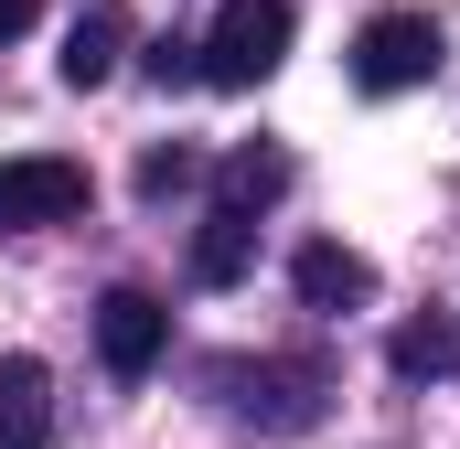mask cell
<instances>
[{"instance_id":"11","label":"cell","mask_w":460,"mask_h":449,"mask_svg":"<svg viewBox=\"0 0 460 449\" xmlns=\"http://www.w3.org/2000/svg\"><path fill=\"white\" fill-rule=\"evenodd\" d=\"M182 182H193V150H150V161H139V193H150V204L182 193Z\"/></svg>"},{"instance_id":"7","label":"cell","mask_w":460,"mask_h":449,"mask_svg":"<svg viewBox=\"0 0 460 449\" xmlns=\"http://www.w3.org/2000/svg\"><path fill=\"white\" fill-rule=\"evenodd\" d=\"M118 43H128V22H118V11H86V22L65 32V86H75V97L118 75Z\"/></svg>"},{"instance_id":"3","label":"cell","mask_w":460,"mask_h":449,"mask_svg":"<svg viewBox=\"0 0 460 449\" xmlns=\"http://www.w3.org/2000/svg\"><path fill=\"white\" fill-rule=\"evenodd\" d=\"M75 215H86V161H65V150H22V161H0V235L75 224Z\"/></svg>"},{"instance_id":"10","label":"cell","mask_w":460,"mask_h":449,"mask_svg":"<svg viewBox=\"0 0 460 449\" xmlns=\"http://www.w3.org/2000/svg\"><path fill=\"white\" fill-rule=\"evenodd\" d=\"M385 364L396 374H460V332L450 321H407V332L385 342Z\"/></svg>"},{"instance_id":"1","label":"cell","mask_w":460,"mask_h":449,"mask_svg":"<svg viewBox=\"0 0 460 449\" xmlns=\"http://www.w3.org/2000/svg\"><path fill=\"white\" fill-rule=\"evenodd\" d=\"M289 32H300L289 0H226L215 32L193 43V54H204V86H268V75L289 65Z\"/></svg>"},{"instance_id":"5","label":"cell","mask_w":460,"mask_h":449,"mask_svg":"<svg viewBox=\"0 0 460 449\" xmlns=\"http://www.w3.org/2000/svg\"><path fill=\"white\" fill-rule=\"evenodd\" d=\"M289 289L311 300V311H364L375 300V257H353V246H300V268H289Z\"/></svg>"},{"instance_id":"8","label":"cell","mask_w":460,"mask_h":449,"mask_svg":"<svg viewBox=\"0 0 460 449\" xmlns=\"http://www.w3.org/2000/svg\"><path fill=\"white\" fill-rule=\"evenodd\" d=\"M246 257H257V224H246V215H215L204 235H193V278H204V289H235Z\"/></svg>"},{"instance_id":"2","label":"cell","mask_w":460,"mask_h":449,"mask_svg":"<svg viewBox=\"0 0 460 449\" xmlns=\"http://www.w3.org/2000/svg\"><path fill=\"white\" fill-rule=\"evenodd\" d=\"M439 75V22L429 11H375L364 32H353V86L364 97H407V86H429Z\"/></svg>"},{"instance_id":"9","label":"cell","mask_w":460,"mask_h":449,"mask_svg":"<svg viewBox=\"0 0 460 449\" xmlns=\"http://www.w3.org/2000/svg\"><path fill=\"white\" fill-rule=\"evenodd\" d=\"M279 193H289V150H235L226 161V215H257Z\"/></svg>"},{"instance_id":"4","label":"cell","mask_w":460,"mask_h":449,"mask_svg":"<svg viewBox=\"0 0 460 449\" xmlns=\"http://www.w3.org/2000/svg\"><path fill=\"white\" fill-rule=\"evenodd\" d=\"M161 342H172V311H161L150 289H108V300H97V353H108V374H150Z\"/></svg>"},{"instance_id":"6","label":"cell","mask_w":460,"mask_h":449,"mask_svg":"<svg viewBox=\"0 0 460 449\" xmlns=\"http://www.w3.org/2000/svg\"><path fill=\"white\" fill-rule=\"evenodd\" d=\"M43 428H54V374L32 353H11L0 364V449H43Z\"/></svg>"},{"instance_id":"12","label":"cell","mask_w":460,"mask_h":449,"mask_svg":"<svg viewBox=\"0 0 460 449\" xmlns=\"http://www.w3.org/2000/svg\"><path fill=\"white\" fill-rule=\"evenodd\" d=\"M11 32H32V0H0V43H11Z\"/></svg>"}]
</instances>
